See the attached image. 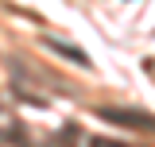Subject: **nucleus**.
<instances>
[{
  "mask_svg": "<svg viewBox=\"0 0 155 147\" xmlns=\"http://www.w3.org/2000/svg\"><path fill=\"white\" fill-rule=\"evenodd\" d=\"M97 116H101L105 124H116V128L155 136V112H140V109H97Z\"/></svg>",
  "mask_w": 155,
  "mask_h": 147,
  "instance_id": "f257e3e1",
  "label": "nucleus"
},
{
  "mask_svg": "<svg viewBox=\"0 0 155 147\" xmlns=\"http://www.w3.org/2000/svg\"><path fill=\"white\" fill-rule=\"evenodd\" d=\"M43 47H51L54 54H62V58H70V62H78V66H85V70H89V58L81 54L78 47H70V43H62V39H47Z\"/></svg>",
  "mask_w": 155,
  "mask_h": 147,
  "instance_id": "f03ea898",
  "label": "nucleus"
},
{
  "mask_svg": "<svg viewBox=\"0 0 155 147\" xmlns=\"http://www.w3.org/2000/svg\"><path fill=\"white\" fill-rule=\"evenodd\" d=\"M89 147H128V143H120V139H105V136H93Z\"/></svg>",
  "mask_w": 155,
  "mask_h": 147,
  "instance_id": "7ed1b4c3",
  "label": "nucleus"
}]
</instances>
